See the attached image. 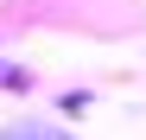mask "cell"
Wrapping results in <instances>:
<instances>
[{
  "label": "cell",
  "mask_w": 146,
  "mask_h": 140,
  "mask_svg": "<svg viewBox=\"0 0 146 140\" xmlns=\"http://www.w3.org/2000/svg\"><path fill=\"white\" fill-rule=\"evenodd\" d=\"M0 140H76V134H64V127H51V121H19V127H7Z\"/></svg>",
  "instance_id": "obj_1"
}]
</instances>
